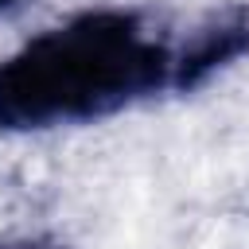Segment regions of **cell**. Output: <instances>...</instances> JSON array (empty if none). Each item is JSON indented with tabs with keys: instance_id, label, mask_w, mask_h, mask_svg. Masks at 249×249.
<instances>
[{
	"instance_id": "obj_2",
	"label": "cell",
	"mask_w": 249,
	"mask_h": 249,
	"mask_svg": "<svg viewBox=\"0 0 249 249\" xmlns=\"http://www.w3.org/2000/svg\"><path fill=\"white\" fill-rule=\"evenodd\" d=\"M249 54V8L230 4L210 12L171 54V89L191 93L206 86L214 74L230 70L237 58Z\"/></svg>"
},
{
	"instance_id": "obj_4",
	"label": "cell",
	"mask_w": 249,
	"mask_h": 249,
	"mask_svg": "<svg viewBox=\"0 0 249 249\" xmlns=\"http://www.w3.org/2000/svg\"><path fill=\"white\" fill-rule=\"evenodd\" d=\"M16 4H19V0H0V12H12Z\"/></svg>"
},
{
	"instance_id": "obj_3",
	"label": "cell",
	"mask_w": 249,
	"mask_h": 249,
	"mask_svg": "<svg viewBox=\"0 0 249 249\" xmlns=\"http://www.w3.org/2000/svg\"><path fill=\"white\" fill-rule=\"evenodd\" d=\"M0 249H66L58 237H51V233H27V237H8V241H0Z\"/></svg>"
},
{
	"instance_id": "obj_1",
	"label": "cell",
	"mask_w": 249,
	"mask_h": 249,
	"mask_svg": "<svg viewBox=\"0 0 249 249\" xmlns=\"http://www.w3.org/2000/svg\"><path fill=\"white\" fill-rule=\"evenodd\" d=\"M175 47L136 8H86L0 58V128L93 124L171 89Z\"/></svg>"
}]
</instances>
